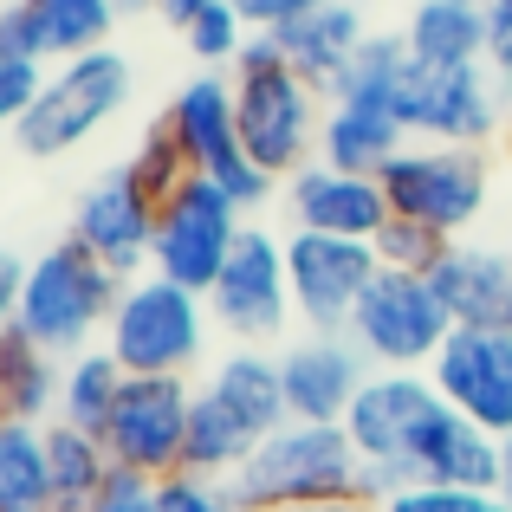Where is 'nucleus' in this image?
<instances>
[{
    "mask_svg": "<svg viewBox=\"0 0 512 512\" xmlns=\"http://www.w3.org/2000/svg\"><path fill=\"white\" fill-rule=\"evenodd\" d=\"M292 512H376L370 500H331V506H292Z\"/></svg>",
    "mask_w": 512,
    "mask_h": 512,
    "instance_id": "a18cd8bd",
    "label": "nucleus"
},
{
    "mask_svg": "<svg viewBox=\"0 0 512 512\" xmlns=\"http://www.w3.org/2000/svg\"><path fill=\"white\" fill-rule=\"evenodd\" d=\"M188 409H195V389H188L182 376H130L117 409H111V422H104L111 461L130 467V474H143V480L182 474Z\"/></svg>",
    "mask_w": 512,
    "mask_h": 512,
    "instance_id": "4468645a",
    "label": "nucleus"
},
{
    "mask_svg": "<svg viewBox=\"0 0 512 512\" xmlns=\"http://www.w3.org/2000/svg\"><path fill=\"white\" fill-rule=\"evenodd\" d=\"M500 500L512 506V435H500Z\"/></svg>",
    "mask_w": 512,
    "mask_h": 512,
    "instance_id": "c03bdc74",
    "label": "nucleus"
},
{
    "mask_svg": "<svg viewBox=\"0 0 512 512\" xmlns=\"http://www.w3.org/2000/svg\"><path fill=\"white\" fill-rule=\"evenodd\" d=\"M46 65L39 59H20V52H0V130H13L26 111L39 104V91H46Z\"/></svg>",
    "mask_w": 512,
    "mask_h": 512,
    "instance_id": "c9c22d12",
    "label": "nucleus"
},
{
    "mask_svg": "<svg viewBox=\"0 0 512 512\" xmlns=\"http://www.w3.org/2000/svg\"><path fill=\"white\" fill-rule=\"evenodd\" d=\"M240 234H247V208H240L214 175H188V182L163 201V214H156L150 273H163L175 286H188V292L208 299Z\"/></svg>",
    "mask_w": 512,
    "mask_h": 512,
    "instance_id": "1a4fd4ad",
    "label": "nucleus"
},
{
    "mask_svg": "<svg viewBox=\"0 0 512 512\" xmlns=\"http://www.w3.org/2000/svg\"><path fill=\"white\" fill-rule=\"evenodd\" d=\"M396 117L409 143H461V150H487L512 124V98L487 65H422L409 59L396 85Z\"/></svg>",
    "mask_w": 512,
    "mask_h": 512,
    "instance_id": "423d86ee",
    "label": "nucleus"
},
{
    "mask_svg": "<svg viewBox=\"0 0 512 512\" xmlns=\"http://www.w3.org/2000/svg\"><path fill=\"white\" fill-rule=\"evenodd\" d=\"M39 20V39H46V59H78V52L111 46L117 26V0H26Z\"/></svg>",
    "mask_w": 512,
    "mask_h": 512,
    "instance_id": "c756f323",
    "label": "nucleus"
},
{
    "mask_svg": "<svg viewBox=\"0 0 512 512\" xmlns=\"http://www.w3.org/2000/svg\"><path fill=\"white\" fill-rule=\"evenodd\" d=\"M234 7L247 13V26H253V33H279V26L305 20V13L331 7V0H234Z\"/></svg>",
    "mask_w": 512,
    "mask_h": 512,
    "instance_id": "a19ab883",
    "label": "nucleus"
},
{
    "mask_svg": "<svg viewBox=\"0 0 512 512\" xmlns=\"http://www.w3.org/2000/svg\"><path fill=\"white\" fill-rule=\"evenodd\" d=\"M260 435L227 409L214 389H195V409H188V441H182V474H208V480H234L253 461Z\"/></svg>",
    "mask_w": 512,
    "mask_h": 512,
    "instance_id": "a878e982",
    "label": "nucleus"
},
{
    "mask_svg": "<svg viewBox=\"0 0 512 512\" xmlns=\"http://www.w3.org/2000/svg\"><path fill=\"white\" fill-rule=\"evenodd\" d=\"M201 389H214V396L227 402V409L240 415V422L253 428V435H279V428L292 422V409H286V376H279V357H266L260 344H240L234 357H221L214 363V376Z\"/></svg>",
    "mask_w": 512,
    "mask_h": 512,
    "instance_id": "5701e85b",
    "label": "nucleus"
},
{
    "mask_svg": "<svg viewBox=\"0 0 512 512\" xmlns=\"http://www.w3.org/2000/svg\"><path fill=\"white\" fill-rule=\"evenodd\" d=\"M467 7H493V0H467Z\"/></svg>",
    "mask_w": 512,
    "mask_h": 512,
    "instance_id": "de8ad7c7",
    "label": "nucleus"
},
{
    "mask_svg": "<svg viewBox=\"0 0 512 512\" xmlns=\"http://www.w3.org/2000/svg\"><path fill=\"white\" fill-rule=\"evenodd\" d=\"M240 512H292V506H331L363 500V454L350 448L344 422H286L253 448V461L234 480Z\"/></svg>",
    "mask_w": 512,
    "mask_h": 512,
    "instance_id": "f03ea898",
    "label": "nucleus"
},
{
    "mask_svg": "<svg viewBox=\"0 0 512 512\" xmlns=\"http://www.w3.org/2000/svg\"><path fill=\"white\" fill-rule=\"evenodd\" d=\"M65 389V357H52L20 325L0 338V422H52Z\"/></svg>",
    "mask_w": 512,
    "mask_h": 512,
    "instance_id": "393cba45",
    "label": "nucleus"
},
{
    "mask_svg": "<svg viewBox=\"0 0 512 512\" xmlns=\"http://www.w3.org/2000/svg\"><path fill=\"white\" fill-rule=\"evenodd\" d=\"M409 72V46L402 33H370L363 52L344 65V78L331 85V104H370V111H396V85Z\"/></svg>",
    "mask_w": 512,
    "mask_h": 512,
    "instance_id": "7c9ffc66",
    "label": "nucleus"
},
{
    "mask_svg": "<svg viewBox=\"0 0 512 512\" xmlns=\"http://www.w3.org/2000/svg\"><path fill=\"white\" fill-rule=\"evenodd\" d=\"M117 299H124V279L65 234L26 266V292H20V318L13 325L26 338H39L52 357H78V350H91V338L111 325Z\"/></svg>",
    "mask_w": 512,
    "mask_h": 512,
    "instance_id": "7ed1b4c3",
    "label": "nucleus"
},
{
    "mask_svg": "<svg viewBox=\"0 0 512 512\" xmlns=\"http://www.w3.org/2000/svg\"><path fill=\"white\" fill-rule=\"evenodd\" d=\"M350 344L376 363V370H428L441 357V344L454 338V318L441 305L435 279L422 273H376L363 305L350 312Z\"/></svg>",
    "mask_w": 512,
    "mask_h": 512,
    "instance_id": "6e6552de",
    "label": "nucleus"
},
{
    "mask_svg": "<svg viewBox=\"0 0 512 512\" xmlns=\"http://www.w3.org/2000/svg\"><path fill=\"white\" fill-rule=\"evenodd\" d=\"M0 512H59L46 422H0Z\"/></svg>",
    "mask_w": 512,
    "mask_h": 512,
    "instance_id": "bb28decb",
    "label": "nucleus"
},
{
    "mask_svg": "<svg viewBox=\"0 0 512 512\" xmlns=\"http://www.w3.org/2000/svg\"><path fill=\"white\" fill-rule=\"evenodd\" d=\"M383 273L370 240L338 234H286V279H292V312L312 325V338H344L350 312L363 305L370 279Z\"/></svg>",
    "mask_w": 512,
    "mask_h": 512,
    "instance_id": "ddd939ff",
    "label": "nucleus"
},
{
    "mask_svg": "<svg viewBox=\"0 0 512 512\" xmlns=\"http://www.w3.org/2000/svg\"><path fill=\"white\" fill-rule=\"evenodd\" d=\"M286 214L299 234H338V240H376L389 221V195L376 175H350L331 163H305L286 175Z\"/></svg>",
    "mask_w": 512,
    "mask_h": 512,
    "instance_id": "f3484780",
    "label": "nucleus"
},
{
    "mask_svg": "<svg viewBox=\"0 0 512 512\" xmlns=\"http://www.w3.org/2000/svg\"><path fill=\"white\" fill-rule=\"evenodd\" d=\"M104 350L124 363L130 376H182L208 350V299L175 286L163 273H143L124 286L111 325H104Z\"/></svg>",
    "mask_w": 512,
    "mask_h": 512,
    "instance_id": "39448f33",
    "label": "nucleus"
},
{
    "mask_svg": "<svg viewBox=\"0 0 512 512\" xmlns=\"http://www.w3.org/2000/svg\"><path fill=\"white\" fill-rule=\"evenodd\" d=\"M227 78H234V111H240L247 156L273 182H286L305 163H318V130H325L331 104L312 78L292 72V59L273 46V33H253L247 52L227 65Z\"/></svg>",
    "mask_w": 512,
    "mask_h": 512,
    "instance_id": "f257e3e1",
    "label": "nucleus"
},
{
    "mask_svg": "<svg viewBox=\"0 0 512 512\" xmlns=\"http://www.w3.org/2000/svg\"><path fill=\"white\" fill-rule=\"evenodd\" d=\"M363 39H370V26H363V13L350 7V0H331V7H318V13H305V20H292V26H279L273 33V46L292 59V72L299 78H312L318 91H325V104H331V85L344 78V65L363 52Z\"/></svg>",
    "mask_w": 512,
    "mask_h": 512,
    "instance_id": "412c9836",
    "label": "nucleus"
},
{
    "mask_svg": "<svg viewBox=\"0 0 512 512\" xmlns=\"http://www.w3.org/2000/svg\"><path fill=\"white\" fill-rule=\"evenodd\" d=\"M247 39H253V26H247V13L234 7V0H208V7L195 13V26L182 33V46L195 52L201 65H234L240 52H247Z\"/></svg>",
    "mask_w": 512,
    "mask_h": 512,
    "instance_id": "72a5a7b5",
    "label": "nucleus"
},
{
    "mask_svg": "<svg viewBox=\"0 0 512 512\" xmlns=\"http://www.w3.org/2000/svg\"><path fill=\"white\" fill-rule=\"evenodd\" d=\"M370 247H376V260H383L389 273H422V279H428L441 260H448L454 240H441L435 227H422V221H402V214H389V221L376 227Z\"/></svg>",
    "mask_w": 512,
    "mask_h": 512,
    "instance_id": "2f4dec72",
    "label": "nucleus"
},
{
    "mask_svg": "<svg viewBox=\"0 0 512 512\" xmlns=\"http://www.w3.org/2000/svg\"><path fill=\"white\" fill-rule=\"evenodd\" d=\"M402 46L422 65H487V7L415 0L409 20H402Z\"/></svg>",
    "mask_w": 512,
    "mask_h": 512,
    "instance_id": "b1692460",
    "label": "nucleus"
},
{
    "mask_svg": "<svg viewBox=\"0 0 512 512\" xmlns=\"http://www.w3.org/2000/svg\"><path fill=\"white\" fill-rule=\"evenodd\" d=\"M208 312L227 338L266 350V338H279V331L299 318L292 312V279H286V240L247 221V234L234 240L221 279H214V292H208Z\"/></svg>",
    "mask_w": 512,
    "mask_h": 512,
    "instance_id": "f8f14e48",
    "label": "nucleus"
},
{
    "mask_svg": "<svg viewBox=\"0 0 512 512\" xmlns=\"http://www.w3.org/2000/svg\"><path fill=\"white\" fill-rule=\"evenodd\" d=\"M201 7H208V0H156V13H163V26H175V33H188Z\"/></svg>",
    "mask_w": 512,
    "mask_h": 512,
    "instance_id": "37998d69",
    "label": "nucleus"
},
{
    "mask_svg": "<svg viewBox=\"0 0 512 512\" xmlns=\"http://www.w3.org/2000/svg\"><path fill=\"white\" fill-rule=\"evenodd\" d=\"M26 266H33V260H20V253H13V247H0V338H7V331H13V318H20Z\"/></svg>",
    "mask_w": 512,
    "mask_h": 512,
    "instance_id": "79ce46f5",
    "label": "nucleus"
},
{
    "mask_svg": "<svg viewBox=\"0 0 512 512\" xmlns=\"http://www.w3.org/2000/svg\"><path fill=\"white\" fill-rule=\"evenodd\" d=\"M435 409H441V389L428 383V370H370V383L357 389V402L344 415V435L363 454V467H396L402 480H415L409 454Z\"/></svg>",
    "mask_w": 512,
    "mask_h": 512,
    "instance_id": "2eb2a0df",
    "label": "nucleus"
},
{
    "mask_svg": "<svg viewBox=\"0 0 512 512\" xmlns=\"http://www.w3.org/2000/svg\"><path fill=\"white\" fill-rule=\"evenodd\" d=\"M156 512H240L234 487L208 474H169L156 480Z\"/></svg>",
    "mask_w": 512,
    "mask_h": 512,
    "instance_id": "f704fd0d",
    "label": "nucleus"
},
{
    "mask_svg": "<svg viewBox=\"0 0 512 512\" xmlns=\"http://www.w3.org/2000/svg\"><path fill=\"white\" fill-rule=\"evenodd\" d=\"M130 169H137V182L150 188L156 201H169L175 188L188 182V150H182V137H175L169 130V117H150V124H143V143L137 150H130Z\"/></svg>",
    "mask_w": 512,
    "mask_h": 512,
    "instance_id": "473e14b6",
    "label": "nucleus"
},
{
    "mask_svg": "<svg viewBox=\"0 0 512 512\" xmlns=\"http://www.w3.org/2000/svg\"><path fill=\"white\" fill-rule=\"evenodd\" d=\"M428 383L441 389L454 415H467L487 435H512V331L454 325L441 357L428 363Z\"/></svg>",
    "mask_w": 512,
    "mask_h": 512,
    "instance_id": "dca6fc26",
    "label": "nucleus"
},
{
    "mask_svg": "<svg viewBox=\"0 0 512 512\" xmlns=\"http://www.w3.org/2000/svg\"><path fill=\"white\" fill-rule=\"evenodd\" d=\"M46 454H52V500H59V512H91V500L104 493V480L117 467L104 435L72 428V422H46Z\"/></svg>",
    "mask_w": 512,
    "mask_h": 512,
    "instance_id": "cd10ccee",
    "label": "nucleus"
},
{
    "mask_svg": "<svg viewBox=\"0 0 512 512\" xmlns=\"http://www.w3.org/2000/svg\"><path fill=\"white\" fill-rule=\"evenodd\" d=\"M363 350L350 338H299L279 357V376H286V409L292 422H344L357 389L370 383L363 370Z\"/></svg>",
    "mask_w": 512,
    "mask_h": 512,
    "instance_id": "a211bd4d",
    "label": "nucleus"
},
{
    "mask_svg": "<svg viewBox=\"0 0 512 512\" xmlns=\"http://www.w3.org/2000/svg\"><path fill=\"white\" fill-rule=\"evenodd\" d=\"M91 512H156V480L130 474V467H111V480L91 500Z\"/></svg>",
    "mask_w": 512,
    "mask_h": 512,
    "instance_id": "e433bc0d",
    "label": "nucleus"
},
{
    "mask_svg": "<svg viewBox=\"0 0 512 512\" xmlns=\"http://www.w3.org/2000/svg\"><path fill=\"white\" fill-rule=\"evenodd\" d=\"M428 279H435V292H441V305H448L454 325L512 331V253L461 247V240H454L448 260H441Z\"/></svg>",
    "mask_w": 512,
    "mask_h": 512,
    "instance_id": "aec40b11",
    "label": "nucleus"
},
{
    "mask_svg": "<svg viewBox=\"0 0 512 512\" xmlns=\"http://www.w3.org/2000/svg\"><path fill=\"white\" fill-rule=\"evenodd\" d=\"M487 72L500 78V91L512 98V0L487 7Z\"/></svg>",
    "mask_w": 512,
    "mask_h": 512,
    "instance_id": "ea45409f",
    "label": "nucleus"
},
{
    "mask_svg": "<svg viewBox=\"0 0 512 512\" xmlns=\"http://www.w3.org/2000/svg\"><path fill=\"white\" fill-rule=\"evenodd\" d=\"M506 143H512V124H506Z\"/></svg>",
    "mask_w": 512,
    "mask_h": 512,
    "instance_id": "09e8293b",
    "label": "nucleus"
},
{
    "mask_svg": "<svg viewBox=\"0 0 512 512\" xmlns=\"http://www.w3.org/2000/svg\"><path fill=\"white\" fill-rule=\"evenodd\" d=\"M409 467L415 480H435V487H454V493H500V435L474 428L467 415H454L441 402L415 435Z\"/></svg>",
    "mask_w": 512,
    "mask_h": 512,
    "instance_id": "6ab92c4d",
    "label": "nucleus"
},
{
    "mask_svg": "<svg viewBox=\"0 0 512 512\" xmlns=\"http://www.w3.org/2000/svg\"><path fill=\"white\" fill-rule=\"evenodd\" d=\"M169 130L182 137L188 150V169L195 175H214V182L227 188V195L240 201V208H266V195H273V175L247 156V137H240V111H234V78L221 72H195L182 91L169 98Z\"/></svg>",
    "mask_w": 512,
    "mask_h": 512,
    "instance_id": "9d476101",
    "label": "nucleus"
},
{
    "mask_svg": "<svg viewBox=\"0 0 512 512\" xmlns=\"http://www.w3.org/2000/svg\"><path fill=\"white\" fill-rule=\"evenodd\" d=\"M130 370L111 357L104 344L78 350V357H65V389H59V422L72 428H91V435H104V422H111L117 396H124Z\"/></svg>",
    "mask_w": 512,
    "mask_h": 512,
    "instance_id": "c85d7f7f",
    "label": "nucleus"
},
{
    "mask_svg": "<svg viewBox=\"0 0 512 512\" xmlns=\"http://www.w3.org/2000/svg\"><path fill=\"white\" fill-rule=\"evenodd\" d=\"M409 150V130L396 111H370V104H331L325 130H318V163L350 169V175H383Z\"/></svg>",
    "mask_w": 512,
    "mask_h": 512,
    "instance_id": "4be33fe9",
    "label": "nucleus"
},
{
    "mask_svg": "<svg viewBox=\"0 0 512 512\" xmlns=\"http://www.w3.org/2000/svg\"><path fill=\"white\" fill-rule=\"evenodd\" d=\"M0 52H20V59L46 65V39H39V20H33L26 0H7V7H0Z\"/></svg>",
    "mask_w": 512,
    "mask_h": 512,
    "instance_id": "58836bf2",
    "label": "nucleus"
},
{
    "mask_svg": "<svg viewBox=\"0 0 512 512\" xmlns=\"http://www.w3.org/2000/svg\"><path fill=\"white\" fill-rule=\"evenodd\" d=\"M130 85H137V78H130V59L117 46L78 52V59H65L59 72L46 78L39 104L7 130V137L20 143V156H33V163H59V156H72L78 143H91L117 111H124Z\"/></svg>",
    "mask_w": 512,
    "mask_h": 512,
    "instance_id": "20e7f679",
    "label": "nucleus"
},
{
    "mask_svg": "<svg viewBox=\"0 0 512 512\" xmlns=\"http://www.w3.org/2000/svg\"><path fill=\"white\" fill-rule=\"evenodd\" d=\"M156 214H163V201L137 182V169L111 163L104 175H91V182L78 188V201H72V240L130 286V279L150 273Z\"/></svg>",
    "mask_w": 512,
    "mask_h": 512,
    "instance_id": "9b49d317",
    "label": "nucleus"
},
{
    "mask_svg": "<svg viewBox=\"0 0 512 512\" xmlns=\"http://www.w3.org/2000/svg\"><path fill=\"white\" fill-rule=\"evenodd\" d=\"M474 493H454V487H435V480H409L402 493H389L376 512H467Z\"/></svg>",
    "mask_w": 512,
    "mask_h": 512,
    "instance_id": "4c0bfd02",
    "label": "nucleus"
},
{
    "mask_svg": "<svg viewBox=\"0 0 512 512\" xmlns=\"http://www.w3.org/2000/svg\"><path fill=\"white\" fill-rule=\"evenodd\" d=\"M376 182L389 195V214L435 227L441 240H461L487 214L493 163L487 150H461V143H409Z\"/></svg>",
    "mask_w": 512,
    "mask_h": 512,
    "instance_id": "0eeeda50",
    "label": "nucleus"
},
{
    "mask_svg": "<svg viewBox=\"0 0 512 512\" xmlns=\"http://www.w3.org/2000/svg\"><path fill=\"white\" fill-rule=\"evenodd\" d=\"M467 512H512L500 493H474V500H467Z\"/></svg>",
    "mask_w": 512,
    "mask_h": 512,
    "instance_id": "49530a36",
    "label": "nucleus"
}]
</instances>
